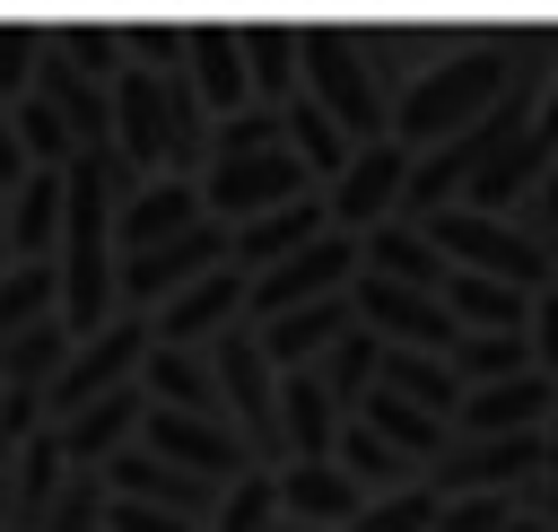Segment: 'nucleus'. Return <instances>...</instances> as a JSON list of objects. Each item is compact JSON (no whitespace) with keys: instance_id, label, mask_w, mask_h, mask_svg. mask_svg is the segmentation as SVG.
I'll list each match as a JSON object with an SVG mask.
<instances>
[{"instance_id":"f257e3e1","label":"nucleus","mask_w":558,"mask_h":532,"mask_svg":"<svg viewBox=\"0 0 558 532\" xmlns=\"http://www.w3.org/2000/svg\"><path fill=\"white\" fill-rule=\"evenodd\" d=\"M506 87H514V61H506L497 44H462V52H445V61H418L410 87L392 96V140H401L410 157H427V148L480 131V122L506 105Z\"/></svg>"},{"instance_id":"f03ea898","label":"nucleus","mask_w":558,"mask_h":532,"mask_svg":"<svg viewBox=\"0 0 558 532\" xmlns=\"http://www.w3.org/2000/svg\"><path fill=\"white\" fill-rule=\"evenodd\" d=\"M305 96L366 148V140H392V87L375 78V61L357 52V26L340 17H305Z\"/></svg>"},{"instance_id":"7ed1b4c3","label":"nucleus","mask_w":558,"mask_h":532,"mask_svg":"<svg viewBox=\"0 0 558 532\" xmlns=\"http://www.w3.org/2000/svg\"><path fill=\"white\" fill-rule=\"evenodd\" d=\"M148 349H157V323H148V314H113V323H105L96 340H78V349H70V366H61V375H52V392H44V419L61 427V419L96 410L105 392L140 384Z\"/></svg>"},{"instance_id":"20e7f679","label":"nucleus","mask_w":558,"mask_h":532,"mask_svg":"<svg viewBox=\"0 0 558 532\" xmlns=\"http://www.w3.org/2000/svg\"><path fill=\"white\" fill-rule=\"evenodd\" d=\"M209 366H218V392H227L235 436L262 454V471H279V462H288V445H279V366H270L262 331H253V323L218 331V340H209Z\"/></svg>"},{"instance_id":"39448f33","label":"nucleus","mask_w":558,"mask_h":532,"mask_svg":"<svg viewBox=\"0 0 558 532\" xmlns=\"http://www.w3.org/2000/svg\"><path fill=\"white\" fill-rule=\"evenodd\" d=\"M366 279V235H323V244H305V253H288L279 270H262L253 279V297H244V323L262 331V323H279V314H296V305H331V297H349Z\"/></svg>"},{"instance_id":"423d86ee","label":"nucleus","mask_w":558,"mask_h":532,"mask_svg":"<svg viewBox=\"0 0 558 532\" xmlns=\"http://www.w3.org/2000/svg\"><path fill=\"white\" fill-rule=\"evenodd\" d=\"M427 235L445 244V262L453 270H480V279H506V288H549L558 270H549V253L523 235V218H488V209H445V218H427Z\"/></svg>"},{"instance_id":"0eeeda50","label":"nucleus","mask_w":558,"mask_h":532,"mask_svg":"<svg viewBox=\"0 0 558 532\" xmlns=\"http://www.w3.org/2000/svg\"><path fill=\"white\" fill-rule=\"evenodd\" d=\"M305 192H323V183L296 166V148L218 157V166L201 174V209H209L218 227H253V218H270V209H288V201H305Z\"/></svg>"},{"instance_id":"6e6552de","label":"nucleus","mask_w":558,"mask_h":532,"mask_svg":"<svg viewBox=\"0 0 558 532\" xmlns=\"http://www.w3.org/2000/svg\"><path fill=\"white\" fill-rule=\"evenodd\" d=\"M227 262H235V227H218V218H201L192 235H174L157 253H131L122 262V314H157V305H174L183 288H201Z\"/></svg>"},{"instance_id":"1a4fd4ad","label":"nucleus","mask_w":558,"mask_h":532,"mask_svg":"<svg viewBox=\"0 0 558 532\" xmlns=\"http://www.w3.org/2000/svg\"><path fill=\"white\" fill-rule=\"evenodd\" d=\"M140 445H148V454H166L174 471L209 480V488H235L244 471H262V454L235 436V419H192V410H157V401H148Z\"/></svg>"},{"instance_id":"9d476101","label":"nucleus","mask_w":558,"mask_h":532,"mask_svg":"<svg viewBox=\"0 0 558 532\" xmlns=\"http://www.w3.org/2000/svg\"><path fill=\"white\" fill-rule=\"evenodd\" d=\"M349 305H357V323H366L384 349H427V358H453V340H462V323H453V305H445V297L401 288V279H375V270L349 288Z\"/></svg>"},{"instance_id":"9b49d317","label":"nucleus","mask_w":558,"mask_h":532,"mask_svg":"<svg viewBox=\"0 0 558 532\" xmlns=\"http://www.w3.org/2000/svg\"><path fill=\"white\" fill-rule=\"evenodd\" d=\"M410 148L401 140H366L357 157H349V174L340 183H323V201H331V227L340 235H375V227H392L401 218V192H410Z\"/></svg>"},{"instance_id":"f8f14e48","label":"nucleus","mask_w":558,"mask_h":532,"mask_svg":"<svg viewBox=\"0 0 558 532\" xmlns=\"http://www.w3.org/2000/svg\"><path fill=\"white\" fill-rule=\"evenodd\" d=\"M183 78L201 87L209 122L262 105L253 96V70H244V17H183Z\"/></svg>"},{"instance_id":"ddd939ff","label":"nucleus","mask_w":558,"mask_h":532,"mask_svg":"<svg viewBox=\"0 0 558 532\" xmlns=\"http://www.w3.org/2000/svg\"><path fill=\"white\" fill-rule=\"evenodd\" d=\"M113 157L131 166V183H157L174 166V140H166V78L157 70H122L113 78Z\"/></svg>"},{"instance_id":"4468645a","label":"nucleus","mask_w":558,"mask_h":532,"mask_svg":"<svg viewBox=\"0 0 558 532\" xmlns=\"http://www.w3.org/2000/svg\"><path fill=\"white\" fill-rule=\"evenodd\" d=\"M105 488H113V497H131V506H166V515H183V523H201V532H209V515H218V497H227V488H209V480L174 471V462H166V454H148V445L113 454V462H105Z\"/></svg>"},{"instance_id":"2eb2a0df","label":"nucleus","mask_w":558,"mask_h":532,"mask_svg":"<svg viewBox=\"0 0 558 532\" xmlns=\"http://www.w3.org/2000/svg\"><path fill=\"white\" fill-rule=\"evenodd\" d=\"M209 209H201V183H183V174H157V183H140L122 209H113V244H122V262L131 253H157V244H174V235H192Z\"/></svg>"},{"instance_id":"dca6fc26","label":"nucleus","mask_w":558,"mask_h":532,"mask_svg":"<svg viewBox=\"0 0 558 532\" xmlns=\"http://www.w3.org/2000/svg\"><path fill=\"white\" fill-rule=\"evenodd\" d=\"M244 297H253V279L227 262V270H209L201 288H183L174 305H157L148 323H157V340H166V349H209L218 331H235V323H244Z\"/></svg>"},{"instance_id":"f3484780","label":"nucleus","mask_w":558,"mask_h":532,"mask_svg":"<svg viewBox=\"0 0 558 532\" xmlns=\"http://www.w3.org/2000/svg\"><path fill=\"white\" fill-rule=\"evenodd\" d=\"M558 410V375H514V384H480L453 410V436H541Z\"/></svg>"},{"instance_id":"a211bd4d","label":"nucleus","mask_w":558,"mask_h":532,"mask_svg":"<svg viewBox=\"0 0 558 532\" xmlns=\"http://www.w3.org/2000/svg\"><path fill=\"white\" fill-rule=\"evenodd\" d=\"M279 515L305 532H349L366 515V488L340 462H279Z\"/></svg>"},{"instance_id":"6ab92c4d","label":"nucleus","mask_w":558,"mask_h":532,"mask_svg":"<svg viewBox=\"0 0 558 532\" xmlns=\"http://www.w3.org/2000/svg\"><path fill=\"white\" fill-rule=\"evenodd\" d=\"M323 235H331V201H323V192H305V201H288V209H270V218L235 227V270H244V279H262V270H279L288 253L323 244Z\"/></svg>"},{"instance_id":"aec40b11","label":"nucleus","mask_w":558,"mask_h":532,"mask_svg":"<svg viewBox=\"0 0 558 532\" xmlns=\"http://www.w3.org/2000/svg\"><path fill=\"white\" fill-rule=\"evenodd\" d=\"M340 427H349V410L323 392V375H314V366L279 375V445H288V462H331Z\"/></svg>"},{"instance_id":"412c9836","label":"nucleus","mask_w":558,"mask_h":532,"mask_svg":"<svg viewBox=\"0 0 558 532\" xmlns=\"http://www.w3.org/2000/svg\"><path fill=\"white\" fill-rule=\"evenodd\" d=\"M244 70H253V96L288 113V105L305 96V26H288V17H244Z\"/></svg>"},{"instance_id":"4be33fe9","label":"nucleus","mask_w":558,"mask_h":532,"mask_svg":"<svg viewBox=\"0 0 558 532\" xmlns=\"http://www.w3.org/2000/svg\"><path fill=\"white\" fill-rule=\"evenodd\" d=\"M140 392L157 401V410H192V419H227V392H218V366H209V349H148V366H140Z\"/></svg>"},{"instance_id":"5701e85b","label":"nucleus","mask_w":558,"mask_h":532,"mask_svg":"<svg viewBox=\"0 0 558 532\" xmlns=\"http://www.w3.org/2000/svg\"><path fill=\"white\" fill-rule=\"evenodd\" d=\"M61 227H70V174L35 166L9 192V244H17V262H52L61 253Z\"/></svg>"},{"instance_id":"b1692460","label":"nucleus","mask_w":558,"mask_h":532,"mask_svg":"<svg viewBox=\"0 0 558 532\" xmlns=\"http://www.w3.org/2000/svg\"><path fill=\"white\" fill-rule=\"evenodd\" d=\"M349 331H357V305H349V297H331V305H296V314L262 323V349H270V366H279V375H296V366H323V349H340Z\"/></svg>"},{"instance_id":"393cba45","label":"nucleus","mask_w":558,"mask_h":532,"mask_svg":"<svg viewBox=\"0 0 558 532\" xmlns=\"http://www.w3.org/2000/svg\"><path fill=\"white\" fill-rule=\"evenodd\" d=\"M366 270H375V279H401V288H427V297H445V279H453L445 244H436L427 227H410V218H392V227L366 235Z\"/></svg>"},{"instance_id":"a878e982","label":"nucleus","mask_w":558,"mask_h":532,"mask_svg":"<svg viewBox=\"0 0 558 532\" xmlns=\"http://www.w3.org/2000/svg\"><path fill=\"white\" fill-rule=\"evenodd\" d=\"M357 419H366V427H375L392 454H410L418 471L453 454V419H436V410H418V401H401V392H384V384L366 392V410H357Z\"/></svg>"},{"instance_id":"bb28decb","label":"nucleus","mask_w":558,"mask_h":532,"mask_svg":"<svg viewBox=\"0 0 558 532\" xmlns=\"http://www.w3.org/2000/svg\"><path fill=\"white\" fill-rule=\"evenodd\" d=\"M445 305H453L462 331H532V288H506V279H480V270H453Z\"/></svg>"},{"instance_id":"cd10ccee","label":"nucleus","mask_w":558,"mask_h":532,"mask_svg":"<svg viewBox=\"0 0 558 532\" xmlns=\"http://www.w3.org/2000/svg\"><path fill=\"white\" fill-rule=\"evenodd\" d=\"M331 462H340V471H349V480H357L366 497H392V488H418V480H427V471H418L410 454H392V445H384V436H375L366 419H349V427H340Z\"/></svg>"},{"instance_id":"c85d7f7f","label":"nucleus","mask_w":558,"mask_h":532,"mask_svg":"<svg viewBox=\"0 0 558 532\" xmlns=\"http://www.w3.org/2000/svg\"><path fill=\"white\" fill-rule=\"evenodd\" d=\"M52 52H61L78 78H96V87H113V78L131 70V52H122V17H52Z\"/></svg>"},{"instance_id":"c756f323","label":"nucleus","mask_w":558,"mask_h":532,"mask_svg":"<svg viewBox=\"0 0 558 532\" xmlns=\"http://www.w3.org/2000/svg\"><path fill=\"white\" fill-rule=\"evenodd\" d=\"M288 148H296V166H305L314 183H340V174H349V157H357V140H349L314 96H296V105H288Z\"/></svg>"},{"instance_id":"7c9ffc66","label":"nucleus","mask_w":558,"mask_h":532,"mask_svg":"<svg viewBox=\"0 0 558 532\" xmlns=\"http://www.w3.org/2000/svg\"><path fill=\"white\" fill-rule=\"evenodd\" d=\"M453 375H462V392L541 375V366H532V331H462V340H453Z\"/></svg>"},{"instance_id":"2f4dec72","label":"nucleus","mask_w":558,"mask_h":532,"mask_svg":"<svg viewBox=\"0 0 558 532\" xmlns=\"http://www.w3.org/2000/svg\"><path fill=\"white\" fill-rule=\"evenodd\" d=\"M384 392H401V401H418V410H436V419L462 410L453 358H427V349H384Z\"/></svg>"},{"instance_id":"473e14b6","label":"nucleus","mask_w":558,"mask_h":532,"mask_svg":"<svg viewBox=\"0 0 558 532\" xmlns=\"http://www.w3.org/2000/svg\"><path fill=\"white\" fill-rule=\"evenodd\" d=\"M314 375H323V392H331V401H340V410L357 419V410H366V392L384 384V340H375V331L357 323V331H349L340 349H323V366H314Z\"/></svg>"},{"instance_id":"72a5a7b5","label":"nucleus","mask_w":558,"mask_h":532,"mask_svg":"<svg viewBox=\"0 0 558 532\" xmlns=\"http://www.w3.org/2000/svg\"><path fill=\"white\" fill-rule=\"evenodd\" d=\"M70 349H78V331L52 314V323H35V331H17V340L0 349V375H9V384H26V392H52V375L70 366Z\"/></svg>"},{"instance_id":"f704fd0d","label":"nucleus","mask_w":558,"mask_h":532,"mask_svg":"<svg viewBox=\"0 0 558 532\" xmlns=\"http://www.w3.org/2000/svg\"><path fill=\"white\" fill-rule=\"evenodd\" d=\"M44 52H52V26L44 17H0V105H26L35 96Z\"/></svg>"},{"instance_id":"c9c22d12","label":"nucleus","mask_w":558,"mask_h":532,"mask_svg":"<svg viewBox=\"0 0 558 532\" xmlns=\"http://www.w3.org/2000/svg\"><path fill=\"white\" fill-rule=\"evenodd\" d=\"M17 113V140H26V166H52V174H70L78 166V131L44 105V96H26V105H9Z\"/></svg>"},{"instance_id":"e433bc0d","label":"nucleus","mask_w":558,"mask_h":532,"mask_svg":"<svg viewBox=\"0 0 558 532\" xmlns=\"http://www.w3.org/2000/svg\"><path fill=\"white\" fill-rule=\"evenodd\" d=\"M209 532H279V471H244V480L218 497Z\"/></svg>"},{"instance_id":"4c0bfd02","label":"nucleus","mask_w":558,"mask_h":532,"mask_svg":"<svg viewBox=\"0 0 558 532\" xmlns=\"http://www.w3.org/2000/svg\"><path fill=\"white\" fill-rule=\"evenodd\" d=\"M436 515H445V497L418 480V488H392V497H366V515L349 523V532H436Z\"/></svg>"},{"instance_id":"58836bf2","label":"nucleus","mask_w":558,"mask_h":532,"mask_svg":"<svg viewBox=\"0 0 558 532\" xmlns=\"http://www.w3.org/2000/svg\"><path fill=\"white\" fill-rule=\"evenodd\" d=\"M105 523H113V488H105V471H70V488H61V506H52L44 532H105Z\"/></svg>"},{"instance_id":"ea45409f","label":"nucleus","mask_w":558,"mask_h":532,"mask_svg":"<svg viewBox=\"0 0 558 532\" xmlns=\"http://www.w3.org/2000/svg\"><path fill=\"white\" fill-rule=\"evenodd\" d=\"M122 52L140 61V70H183V17H122Z\"/></svg>"},{"instance_id":"a19ab883","label":"nucleus","mask_w":558,"mask_h":532,"mask_svg":"<svg viewBox=\"0 0 558 532\" xmlns=\"http://www.w3.org/2000/svg\"><path fill=\"white\" fill-rule=\"evenodd\" d=\"M514 515H523V497H445L436 532H514Z\"/></svg>"},{"instance_id":"79ce46f5","label":"nucleus","mask_w":558,"mask_h":532,"mask_svg":"<svg viewBox=\"0 0 558 532\" xmlns=\"http://www.w3.org/2000/svg\"><path fill=\"white\" fill-rule=\"evenodd\" d=\"M523 235L549 253V270H558V174H541L532 183V201H523Z\"/></svg>"},{"instance_id":"37998d69","label":"nucleus","mask_w":558,"mask_h":532,"mask_svg":"<svg viewBox=\"0 0 558 532\" xmlns=\"http://www.w3.org/2000/svg\"><path fill=\"white\" fill-rule=\"evenodd\" d=\"M532 366H541V375H558V279L532 297Z\"/></svg>"},{"instance_id":"c03bdc74","label":"nucleus","mask_w":558,"mask_h":532,"mask_svg":"<svg viewBox=\"0 0 558 532\" xmlns=\"http://www.w3.org/2000/svg\"><path fill=\"white\" fill-rule=\"evenodd\" d=\"M105 532H201V523H183V515H166V506H131V497H113V523Z\"/></svg>"},{"instance_id":"a18cd8bd","label":"nucleus","mask_w":558,"mask_h":532,"mask_svg":"<svg viewBox=\"0 0 558 532\" xmlns=\"http://www.w3.org/2000/svg\"><path fill=\"white\" fill-rule=\"evenodd\" d=\"M26 174H35V166H26V140H17V113L0 105V192H17Z\"/></svg>"},{"instance_id":"49530a36","label":"nucleus","mask_w":558,"mask_h":532,"mask_svg":"<svg viewBox=\"0 0 558 532\" xmlns=\"http://www.w3.org/2000/svg\"><path fill=\"white\" fill-rule=\"evenodd\" d=\"M532 148H541V157L558 166V70L541 78V113H532Z\"/></svg>"},{"instance_id":"de8ad7c7","label":"nucleus","mask_w":558,"mask_h":532,"mask_svg":"<svg viewBox=\"0 0 558 532\" xmlns=\"http://www.w3.org/2000/svg\"><path fill=\"white\" fill-rule=\"evenodd\" d=\"M523 515H541V523L558 532V480H532V488H523Z\"/></svg>"},{"instance_id":"09e8293b","label":"nucleus","mask_w":558,"mask_h":532,"mask_svg":"<svg viewBox=\"0 0 558 532\" xmlns=\"http://www.w3.org/2000/svg\"><path fill=\"white\" fill-rule=\"evenodd\" d=\"M541 480H558V410H549V427H541Z\"/></svg>"},{"instance_id":"8fccbe9b","label":"nucleus","mask_w":558,"mask_h":532,"mask_svg":"<svg viewBox=\"0 0 558 532\" xmlns=\"http://www.w3.org/2000/svg\"><path fill=\"white\" fill-rule=\"evenodd\" d=\"M17 270V244H9V192H0V279Z\"/></svg>"},{"instance_id":"3c124183","label":"nucleus","mask_w":558,"mask_h":532,"mask_svg":"<svg viewBox=\"0 0 558 532\" xmlns=\"http://www.w3.org/2000/svg\"><path fill=\"white\" fill-rule=\"evenodd\" d=\"M0 392H9V375H0Z\"/></svg>"}]
</instances>
